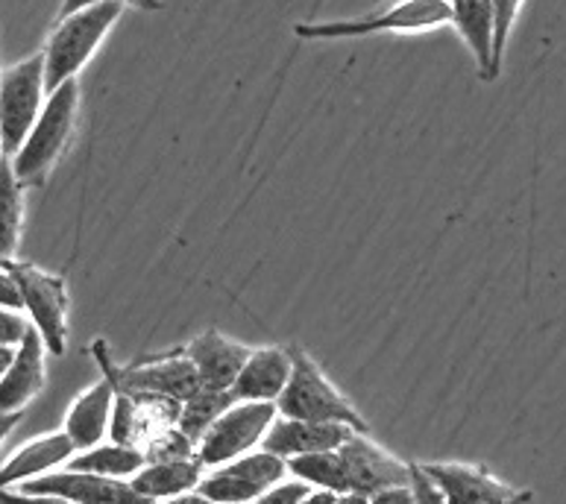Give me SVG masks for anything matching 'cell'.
<instances>
[{"label": "cell", "mask_w": 566, "mask_h": 504, "mask_svg": "<svg viewBox=\"0 0 566 504\" xmlns=\"http://www.w3.org/2000/svg\"><path fill=\"white\" fill-rule=\"evenodd\" d=\"M124 3L118 0H103L92 7L76 9L71 15L60 18V24L44 44V88L48 94L56 92L62 83L76 80V74L88 65L94 51L109 35V30L118 24Z\"/></svg>", "instance_id": "6da1fadb"}, {"label": "cell", "mask_w": 566, "mask_h": 504, "mask_svg": "<svg viewBox=\"0 0 566 504\" xmlns=\"http://www.w3.org/2000/svg\"><path fill=\"white\" fill-rule=\"evenodd\" d=\"M76 109H80V85H76V80H69L56 92L48 94L44 109L39 112L33 129L12 156V170H15L21 186H42L44 179L51 177V170L56 168V161L62 159L71 135H74Z\"/></svg>", "instance_id": "7a4b0ae2"}, {"label": "cell", "mask_w": 566, "mask_h": 504, "mask_svg": "<svg viewBox=\"0 0 566 504\" xmlns=\"http://www.w3.org/2000/svg\"><path fill=\"white\" fill-rule=\"evenodd\" d=\"M291 376H287L285 390L276 399V413L291 417V420H312V422H340L353 431L370 434V426L353 405L344 399L338 387L332 385L323 370L312 361V355H305L300 346H291Z\"/></svg>", "instance_id": "3957f363"}, {"label": "cell", "mask_w": 566, "mask_h": 504, "mask_svg": "<svg viewBox=\"0 0 566 504\" xmlns=\"http://www.w3.org/2000/svg\"><path fill=\"white\" fill-rule=\"evenodd\" d=\"M449 24V0H399L394 7L361 18L338 21H305L294 33L305 42H332V39H358L376 33H426Z\"/></svg>", "instance_id": "277c9868"}, {"label": "cell", "mask_w": 566, "mask_h": 504, "mask_svg": "<svg viewBox=\"0 0 566 504\" xmlns=\"http://www.w3.org/2000/svg\"><path fill=\"white\" fill-rule=\"evenodd\" d=\"M94 355L103 367V376L109 378L118 393L127 396H153V399H174L186 402L197 390H203L197 378L195 364L188 361L182 353L161 355L147 364H133V367H115L106 355V344L97 340Z\"/></svg>", "instance_id": "5b68a950"}, {"label": "cell", "mask_w": 566, "mask_h": 504, "mask_svg": "<svg viewBox=\"0 0 566 504\" xmlns=\"http://www.w3.org/2000/svg\"><path fill=\"white\" fill-rule=\"evenodd\" d=\"M7 273L15 279L18 291H21V303L24 312L30 314V326L39 332L44 349L51 355L65 353L69 344V291H65V279L51 276L35 264L27 261H0Z\"/></svg>", "instance_id": "8992f818"}, {"label": "cell", "mask_w": 566, "mask_h": 504, "mask_svg": "<svg viewBox=\"0 0 566 504\" xmlns=\"http://www.w3.org/2000/svg\"><path fill=\"white\" fill-rule=\"evenodd\" d=\"M44 56L33 53L30 60L18 62L0 74V141L3 156H15L18 147L33 129L39 112L44 109Z\"/></svg>", "instance_id": "52a82bcc"}, {"label": "cell", "mask_w": 566, "mask_h": 504, "mask_svg": "<svg viewBox=\"0 0 566 504\" xmlns=\"http://www.w3.org/2000/svg\"><path fill=\"white\" fill-rule=\"evenodd\" d=\"M276 420V405L273 402H235L220 413L214 426L206 431L195 454L203 466H223L235 461L241 454L253 452L262 443L264 431Z\"/></svg>", "instance_id": "ba28073f"}, {"label": "cell", "mask_w": 566, "mask_h": 504, "mask_svg": "<svg viewBox=\"0 0 566 504\" xmlns=\"http://www.w3.org/2000/svg\"><path fill=\"white\" fill-rule=\"evenodd\" d=\"M340 466L347 475V490L373 496L385 487H399L408 484V463L390 454L385 445L373 443L370 434L353 431L344 443L338 445Z\"/></svg>", "instance_id": "9c48e42d"}, {"label": "cell", "mask_w": 566, "mask_h": 504, "mask_svg": "<svg viewBox=\"0 0 566 504\" xmlns=\"http://www.w3.org/2000/svg\"><path fill=\"white\" fill-rule=\"evenodd\" d=\"M21 490L62 498V502L71 504H153L150 498L138 496L129 481L103 479V475H92V472L80 470L44 472L39 479L24 481Z\"/></svg>", "instance_id": "30bf717a"}, {"label": "cell", "mask_w": 566, "mask_h": 504, "mask_svg": "<svg viewBox=\"0 0 566 504\" xmlns=\"http://www.w3.org/2000/svg\"><path fill=\"white\" fill-rule=\"evenodd\" d=\"M423 466L449 504H514L523 496L514 487H507L505 481L493 479L482 466L447 461L423 463Z\"/></svg>", "instance_id": "8fae6325"}, {"label": "cell", "mask_w": 566, "mask_h": 504, "mask_svg": "<svg viewBox=\"0 0 566 504\" xmlns=\"http://www.w3.org/2000/svg\"><path fill=\"white\" fill-rule=\"evenodd\" d=\"M353 434L349 426L340 422H312V420H291V417H280L271 422V429L264 431L262 449L280 454V458H296V454L312 452H332L338 449L344 440Z\"/></svg>", "instance_id": "7c38bea8"}, {"label": "cell", "mask_w": 566, "mask_h": 504, "mask_svg": "<svg viewBox=\"0 0 566 504\" xmlns=\"http://www.w3.org/2000/svg\"><path fill=\"white\" fill-rule=\"evenodd\" d=\"M179 353L195 364L197 378L206 390H229L244 367L250 349L238 340H229L220 332H203L191 344L182 346Z\"/></svg>", "instance_id": "4fadbf2b"}, {"label": "cell", "mask_w": 566, "mask_h": 504, "mask_svg": "<svg viewBox=\"0 0 566 504\" xmlns=\"http://www.w3.org/2000/svg\"><path fill=\"white\" fill-rule=\"evenodd\" d=\"M44 344L33 326L27 328L21 344L15 346V358L0 378V411H24L44 387Z\"/></svg>", "instance_id": "5bb4252c"}, {"label": "cell", "mask_w": 566, "mask_h": 504, "mask_svg": "<svg viewBox=\"0 0 566 504\" xmlns=\"http://www.w3.org/2000/svg\"><path fill=\"white\" fill-rule=\"evenodd\" d=\"M291 376V353L282 346L250 349L244 367L232 381L238 402H276Z\"/></svg>", "instance_id": "9a60e30c"}, {"label": "cell", "mask_w": 566, "mask_h": 504, "mask_svg": "<svg viewBox=\"0 0 566 504\" xmlns=\"http://www.w3.org/2000/svg\"><path fill=\"white\" fill-rule=\"evenodd\" d=\"M449 24L455 27L458 35L475 56L484 83L499 80V71L493 67V42H496L493 0H449Z\"/></svg>", "instance_id": "2e32d148"}, {"label": "cell", "mask_w": 566, "mask_h": 504, "mask_svg": "<svg viewBox=\"0 0 566 504\" xmlns=\"http://www.w3.org/2000/svg\"><path fill=\"white\" fill-rule=\"evenodd\" d=\"M76 454L74 440L65 431H53L21 445L3 466H0V487H15L24 481H33L44 472H53L62 463H69Z\"/></svg>", "instance_id": "e0dca14e"}, {"label": "cell", "mask_w": 566, "mask_h": 504, "mask_svg": "<svg viewBox=\"0 0 566 504\" xmlns=\"http://www.w3.org/2000/svg\"><path fill=\"white\" fill-rule=\"evenodd\" d=\"M112 405H115V385L103 376L97 385H92L80 399L69 408L65 417V434L74 440L76 452H85L92 445L103 443L109 434Z\"/></svg>", "instance_id": "ac0fdd59"}, {"label": "cell", "mask_w": 566, "mask_h": 504, "mask_svg": "<svg viewBox=\"0 0 566 504\" xmlns=\"http://www.w3.org/2000/svg\"><path fill=\"white\" fill-rule=\"evenodd\" d=\"M206 466L197 454H182V458H161V461H147L142 470L133 475V490L138 496L150 498L153 504L161 498L179 496L188 490H197L203 479Z\"/></svg>", "instance_id": "d6986e66"}, {"label": "cell", "mask_w": 566, "mask_h": 504, "mask_svg": "<svg viewBox=\"0 0 566 504\" xmlns=\"http://www.w3.org/2000/svg\"><path fill=\"white\" fill-rule=\"evenodd\" d=\"M147 463V454L138 445L129 443H97L85 452H76L65 466L69 470L92 472L103 479H133L138 470Z\"/></svg>", "instance_id": "ffe728a7"}, {"label": "cell", "mask_w": 566, "mask_h": 504, "mask_svg": "<svg viewBox=\"0 0 566 504\" xmlns=\"http://www.w3.org/2000/svg\"><path fill=\"white\" fill-rule=\"evenodd\" d=\"M24 223V186L18 182L12 159H0V261L15 255Z\"/></svg>", "instance_id": "44dd1931"}, {"label": "cell", "mask_w": 566, "mask_h": 504, "mask_svg": "<svg viewBox=\"0 0 566 504\" xmlns=\"http://www.w3.org/2000/svg\"><path fill=\"white\" fill-rule=\"evenodd\" d=\"M235 402L238 399L232 390H206V387L203 390H197L191 399H186V402L179 405V413H177L179 434L197 445L206 431L212 429L220 413Z\"/></svg>", "instance_id": "7402d4cb"}, {"label": "cell", "mask_w": 566, "mask_h": 504, "mask_svg": "<svg viewBox=\"0 0 566 504\" xmlns=\"http://www.w3.org/2000/svg\"><path fill=\"white\" fill-rule=\"evenodd\" d=\"M287 475L296 481H305L308 487L317 490H332V493H349L347 490V475L340 466L338 449L332 452H312V454H296L287 458Z\"/></svg>", "instance_id": "603a6c76"}, {"label": "cell", "mask_w": 566, "mask_h": 504, "mask_svg": "<svg viewBox=\"0 0 566 504\" xmlns=\"http://www.w3.org/2000/svg\"><path fill=\"white\" fill-rule=\"evenodd\" d=\"M523 9V0H493V12H496V42H493V67L502 74V60H505L507 39L516 24V15Z\"/></svg>", "instance_id": "cb8c5ba5"}, {"label": "cell", "mask_w": 566, "mask_h": 504, "mask_svg": "<svg viewBox=\"0 0 566 504\" xmlns=\"http://www.w3.org/2000/svg\"><path fill=\"white\" fill-rule=\"evenodd\" d=\"M408 484H411V493H415V504H449L438 484L426 472L423 463H408Z\"/></svg>", "instance_id": "d4e9b609"}, {"label": "cell", "mask_w": 566, "mask_h": 504, "mask_svg": "<svg viewBox=\"0 0 566 504\" xmlns=\"http://www.w3.org/2000/svg\"><path fill=\"white\" fill-rule=\"evenodd\" d=\"M308 484L305 481H296V479H285L280 481V484H273V487H268L262 493V496L255 498V502L250 504H296L300 498L308 493Z\"/></svg>", "instance_id": "484cf974"}, {"label": "cell", "mask_w": 566, "mask_h": 504, "mask_svg": "<svg viewBox=\"0 0 566 504\" xmlns=\"http://www.w3.org/2000/svg\"><path fill=\"white\" fill-rule=\"evenodd\" d=\"M27 328H30V323H27L21 314L0 308V344L18 346L21 344V337L27 335Z\"/></svg>", "instance_id": "4316f807"}, {"label": "cell", "mask_w": 566, "mask_h": 504, "mask_svg": "<svg viewBox=\"0 0 566 504\" xmlns=\"http://www.w3.org/2000/svg\"><path fill=\"white\" fill-rule=\"evenodd\" d=\"M92 3H103V0H62L60 18L71 15V12H76V9L92 7ZM118 3H124V7L144 9V12H159V9H165V3H161V0H118Z\"/></svg>", "instance_id": "83f0119b"}, {"label": "cell", "mask_w": 566, "mask_h": 504, "mask_svg": "<svg viewBox=\"0 0 566 504\" xmlns=\"http://www.w3.org/2000/svg\"><path fill=\"white\" fill-rule=\"evenodd\" d=\"M0 308H7V312H21V308H24L15 279L9 276L3 264H0Z\"/></svg>", "instance_id": "f1b7e54d"}, {"label": "cell", "mask_w": 566, "mask_h": 504, "mask_svg": "<svg viewBox=\"0 0 566 504\" xmlns=\"http://www.w3.org/2000/svg\"><path fill=\"white\" fill-rule=\"evenodd\" d=\"M0 504H71L62 502V498L53 496H42V493H27V490H9L0 487Z\"/></svg>", "instance_id": "f546056e"}, {"label": "cell", "mask_w": 566, "mask_h": 504, "mask_svg": "<svg viewBox=\"0 0 566 504\" xmlns=\"http://www.w3.org/2000/svg\"><path fill=\"white\" fill-rule=\"evenodd\" d=\"M370 504H415V493L411 484H399V487H385L379 493H373Z\"/></svg>", "instance_id": "4dcf8cb0"}, {"label": "cell", "mask_w": 566, "mask_h": 504, "mask_svg": "<svg viewBox=\"0 0 566 504\" xmlns=\"http://www.w3.org/2000/svg\"><path fill=\"white\" fill-rule=\"evenodd\" d=\"M21 417H24V411H15V413H3L0 411V445H3V440L15 431V426L21 422Z\"/></svg>", "instance_id": "1f68e13d"}, {"label": "cell", "mask_w": 566, "mask_h": 504, "mask_svg": "<svg viewBox=\"0 0 566 504\" xmlns=\"http://www.w3.org/2000/svg\"><path fill=\"white\" fill-rule=\"evenodd\" d=\"M335 498L338 493H332V490H308L296 504H335Z\"/></svg>", "instance_id": "d6a6232c"}, {"label": "cell", "mask_w": 566, "mask_h": 504, "mask_svg": "<svg viewBox=\"0 0 566 504\" xmlns=\"http://www.w3.org/2000/svg\"><path fill=\"white\" fill-rule=\"evenodd\" d=\"M165 504H212L209 498L200 493V490H188V493H179V496L165 498Z\"/></svg>", "instance_id": "836d02e7"}, {"label": "cell", "mask_w": 566, "mask_h": 504, "mask_svg": "<svg viewBox=\"0 0 566 504\" xmlns=\"http://www.w3.org/2000/svg\"><path fill=\"white\" fill-rule=\"evenodd\" d=\"M12 358H15V346H3V344H0V378H3V372L9 370V364H12Z\"/></svg>", "instance_id": "e575fe53"}, {"label": "cell", "mask_w": 566, "mask_h": 504, "mask_svg": "<svg viewBox=\"0 0 566 504\" xmlns=\"http://www.w3.org/2000/svg\"><path fill=\"white\" fill-rule=\"evenodd\" d=\"M335 504H370V498L361 496V493H353V490H349V493H340V496L335 498Z\"/></svg>", "instance_id": "d590c367"}, {"label": "cell", "mask_w": 566, "mask_h": 504, "mask_svg": "<svg viewBox=\"0 0 566 504\" xmlns=\"http://www.w3.org/2000/svg\"><path fill=\"white\" fill-rule=\"evenodd\" d=\"M528 502H532V493H523V496L516 498V502H514V504H528Z\"/></svg>", "instance_id": "8d00e7d4"}, {"label": "cell", "mask_w": 566, "mask_h": 504, "mask_svg": "<svg viewBox=\"0 0 566 504\" xmlns=\"http://www.w3.org/2000/svg\"><path fill=\"white\" fill-rule=\"evenodd\" d=\"M0 159H3V141H0Z\"/></svg>", "instance_id": "74e56055"}]
</instances>
